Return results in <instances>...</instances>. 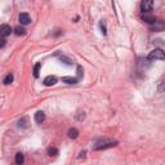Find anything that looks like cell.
Instances as JSON below:
<instances>
[{
  "instance_id": "6da1fadb",
  "label": "cell",
  "mask_w": 165,
  "mask_h": 165,
  "mask_svg": "<svg viewBox=\"0 0 165 165\" xmlns=\"http://www.w3.org/2000/svg\"><path fill=\"white\" fill-rule=\"evenodd\" d=\"M147 59H148V61H156V59H160V61H163V59H165V54H164L163 49H155V50H152V52L148 54V57H147Z\"/></svg>"
},
{
  "instance_id": "7a4b0ae2",
  "label": "cell",
  "mask_w": 165,
  "mask_h": 165,
  "mask_svg": "<svg viewBox=\"0 0 165 165\" xmlns=\"http://www.w3.org/2000/svg\"><path fill=\"white\" fill-rule=\"evenodd\" d=\"M116 145H118L116 141H104L101 145L94 146V150H106V148H111V147H115Z\"/></svg>"
},
{
  "instance_id": "3957f363",
  "label": "cell",
  "mask_w": 165,
  "mask_h": 165,
  "mask_svg": "<svg viewBox=\"0 0 165 165\" xmlns=\"http://www.w3.org/2000/svg\"><path fill=\"white\" fill-rule=\"evenodd\" d=\"M10 32H12V29H10V26H9V25L4 23V25L0 26V36H1V38H7V36H9Z\"/></svg>"
},
{
  "instance_id": "277c9868",
  "label": "cell",
  "mask_w": 165,
  "mask_h": 165,
  "mask_svg": "<svg viewBox=\"0 0 165 165\" xmlns=\"http://www.w3.org/2000/svg\"><path fill=\"white\" fill-rule=\"evenodd\" d=\"M152 7H154V1L152 0H145V1L141 3V9H142V12H145V13L151 10Z\"/></svg>"
},
{
  "instance_id": "5b68a950",
  "label": "cell",
  "mask_w": 165,
  "mask_h": 165,
  "mask_svg": "<svg viewBox=\"0 0 165 165\" xmlns=\"http://www.w3.org/2000/svg\"><path fill=\"white\" fill-rule=\"evenodd\" d=\"M151 30H152V31H155V32L163 31V30H164V22H163V21H160V19H156L155 22L151 25Z\"/></svg>"
},
{
  "instance_id": "8992f818",
  "label": "cell",
  "mask_w": 165,
  "mask_h": 165,
  "mask_svg": "<svg viewBox=\"0 0 165 165\" xmlns=\"http://www.w3.org/2000/svg\"><path fill=\"white\" fill-rule=\"evenodd\" d=\"M18 19H19L21 25H23V26L30 25V23H31V17H30L29 13H21L19 17H18Z\"/></svg>"
},
{
  "instance_id": "52a82bcc",
  "label": "cell",
  "mask_w": 165,
  "mask_h": 165,
  "mask_svg": "<svg viewBox=\"0 0 165 165\" xmlns=\"http://www.w3.org/2000/svg\"><path fill=\"white\" fill-rule=\"evenodd\" d=\"M43 83H44V85H45V86H52V85H54V84L57 83V77L49 75V76H47L45 79H44Z\"/></svg>"
},
{
  "instance_id": "ba28073f",
  "label": "cell",
  "mask_w": 165,
  "mask_h": 165,
  "mask_svg": "<svg viewBox=\"0 0 165 165\" xmlns=\"http://www.w3.org/2000/svg\"><path fill=\"white\" fill-rule=\"evenodd\" d=\"M44 120H45V113H44L43 111H38V112L35 113V123H36V124H41Z\"/></svg>"
},
{
  "instance_id": "9c48e42d",
  "label": "cell",
  "mask_w": 165,
  "mask_h": 165,
  "mask_svg": "<svg viewBox=\"0 0 165 165\" xmlns=\"http://www.w3.org/2000/svg\"><path fill=\"white\" fill-rule=\"evenodd\" d=\"M67 136H68V138H71V139H75V138L79 137V130H77L76 128H71V129H68Z\"/></svg>"
},
{
  "instance_id": "30bf717a",
  "label": "cell",
  "mask_w": 165,
  "mask_h": 165,
  "mask_svg": "<svg viewBox=\"0 0 165 165\" xmlns=\"http://www.w3.org/2000/svg\"><path fill=\"white\" fill-rule=\"evenodd\" d=\"M29 118L27 116H25V118H22V119H19L18 120V127L19 128H27L29 127Z\"/></svg>"
},
{
  "instance_id": "8fae6325",
  "label": "cell",
  "mask_w": 165,
  "mask_h": 165,
  "mask_svg": "<svg viewBox=\"0 0 165 165\" xmlns=\"http://www.w3.org/2000/svg\"><path fill=\"white\" fill-rule=\"evenodd\" d=\"M142 19L145 21V22H147V23H150V25H152V23L156 21V18L154 16H150V14H143L142 16Z\"/></svg>"
},
{
  "instance_id": "7c38bea8",
  "label": "cell",
  "mask_w": 165,
  "mask_h": 165,
  "mask_svg": "<svg viewBox=\"0 0 165 165\" xmlns=\"http://www.w3.org/2000/svg\"><path fill=\"white\" fill-rule=\"evenodd\" d=\"M62 81L66 84H76L77 79L76 77H71V76H65V77H62Z\"/></svg>"
},
{
  "instance_id": "4fadbf2b",
  "label": "cell",
  "mask_w": 165,
  "mask_h": 165,
  "mask_svg": "<svg viewBox=\"0 0 165 165\" xmlns=\"http://www.w3.org/2000/svg\"><path fill=\"white\" fill-rule=\"evenodd\" d=\"M14 34L17 35V36H23V35L26 34V30L22 27V26H17L16 29H14Z\"/></svg>"
},
{
  "instance_id": "5bb4252c",
  "label": "cell",
  "mask_w": 165,
  "mask_h": 165,
  "mask_svg": "<svg viewBox=\"0 0 165 165\" xmlns=\"http://www.w3.org/2000/svg\"><path fill=\"white\" fill-rule=\"evenodd\" d=\"M23 161H25L23 154H21V152H17V154H16V164H17V165H22Z\"/></svg>"
},
{
  "instance_id": "9a60e30c",
  "label": "cell",
  "mask_w": 165,
  "mask_h": 165,
  "mask_svg": "<svg viewBox=\"0 0 165 165\" xmlns=\"http://www.w3.org/2000/svg\"><path fill=\"white\" fill-rule=\"evenodd\" d=\"M40 68H41V63L40 62H38L36 65L34 66V77H39V75H40Z\"/></svg>"
},
{
  "instance_id": "2e32d148",
  "label": "cell",
  "mask_w": 165,
  "mask_h": 165,
  "mask_svg": "<svg viewBox=\"0 0 165 165\" xmlns=\"http://www.w3.org/2000/svg\"><path fill=\"white\" fill-rule=\"evenodd\" d=\"M13 80H14V76L12 74H8L7 76L4 77V80H3V83L5 84V85H9L10 83H13Z\"/></svg>"
},
{
  "instance_id": "e0dca14e",
  "label": "cell",
  "mask_w": 165,
  "mask_h": 165,
  "mask_svg": "<svg viewBox=\"0 0 165 165\" xmlns=\"http://www.w3.org/2000/svg\"><path fill=\"white\" fill-rule=\"evenodd\" d=\"M59 59H61L62 62H65L66 65H68V66H71V65L74 63V62H72V59H70V58H68V57H66V56H61V57H59Z\"/></svg>"
},
{
  "instance_id": "ac0fdd59",
  "label": "cell",
  "mask_w": 165,
  "mask_h": 165,
  "mask_svg": "<svg viewBox=\"0 0 165 165\" xmlns=\"http://www.w3.org/2000/svg\"><path fill=\"white\" fill-rule=\"evenodd\" d=\"M48 154L50 156H56V155H58V150L54 148V147H49L48 148Z\"/></svg>"
},
{
  "instance_id": "d6986e66",
  "label": "cell",
  "mask_w": 165,
  "mask_h": 165,
  "mask_svg": "<svg viewBox=\"0 0 165 165\" xmlns=\"http://www.w3.org/2000/svg\"><path fill=\"white\" fill-rule=\"evenodd\" d=\"M100 27H101V30H102V34L106 35V34H107V31H106V26H104V23H103V22H101V23H100Z\"/></svg>"
},
{
  "instance_id": "ffe728a7",
  "label": "cell",
  "mask_w": 165,
  "mask_h": 165,
  "mask_svg": "<svg viewBox=\"0 0 165 165\" xmlns=\"http://www.w3.org/2000/svg\"><path fill=\"white\" fill-rule=\"evenodd\" d=\"M77 75H79V77L83 76V68H81V66H77Z\"/></svg>"
},
{
  "instance_id": "44dd1931",
  "label": "cell",
  "mask_w": 165,
  "mask_h": 165,
  "mask_svg": "<svg viewBox=\"0 0 165 165\" xmlns=\"http://www.w3.org/2000/svg\"><path fill=\"white\" fill-rule=\"evenodd\" d=\"M5 44H7V41H5V39H4V38H0V48L5 47Z\"/></svg>"
}]
</instances>
